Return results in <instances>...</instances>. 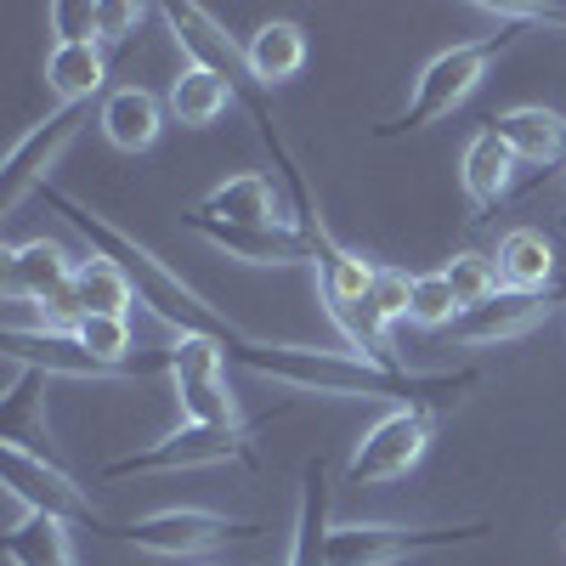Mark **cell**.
I'll return each mask as SVG.
<instances>
[{"label": "cell", "instance_id": "9", "mask_svg": "<svg viewBox=\"0 0 566 566\" xmlns=\"http://www.w3.org/2000/svg\"><path fill=\"white\" fill-rule=\"evenodd\" d=\"M0 470H7V499H18L29 510H45V515H63V522H103L91 493L57 464V453L0 442Z\"/></svg>", "mask_w": 566, "mask_h": 566}, {"label": "cell", "instance_id": "6", "mask_svg": "<svg viewBox=\"0 0 566 566\" xmlns=\"http://www.w3.org/2000/svg\"><path fill=\"white\" fill-rule=\"evenodd\" d=\"M488 522H459V527H397V522H335L328 527V566H397L431 549L482 544Z\"/></svg>", "mask_w": 566, "mask_h": 566}, {"label": "cell", "instance_id": "2", "mask_svg": "<svg viewBox=\"0 0 566 566\" xmlns=\"http://www.w3.org/2000/svg\"><path fill=\"white\" fill-rule=\"evenodd\" d=\"M40 205L45 210H57L69 227H80L91 244H97V255H108V261H119L125 266V277L136 283V295H142V306H148L170 335L181 340V335H221V340H232V335H244L239 323H232L205 290H193V283H187L170 261H159L148 244L142 239H130L125 227H114L108 216H97L91 205H80V199H69L63 187H52L45 181L40 187Z\"/></svg>", "mask_w": 566, "mask_h": 566}, {"label": "cell", "instance_id": "26", "mask_svg": "<svg viewBox=\"0 0 566 566\" xmlns=\"http://www.w3.org/2000/svg\"><path fill=\"white\" fill-rule=\"evenodd\" d=\"M232 103V85L221 80V74H210V69H193L187 63L176 80H170V97H165V114L181 125V130H205V125H216Z\"/></svg>", "mask_w": 566, "mask_h": 566}, {"label": "cell", "instance_id": "23", "mask_svg": "<svg viewBox=\"0 0 566 566\" xmlns=\"http://www.w3.org/2000/svg\"><path fill=\"white\" fill-rule=\"evenodd\" d=\"M493 261H499V283H504V290H522V295H544V290H555V277H560L555 244L544 239L538 227L504 232Z\"/></svg>", "mask_w": 566, "mask_h": 566}, {"label": "cell", "instance_id": "8", "mask_svg": "<svg viewBox=\"0 0 566 566\" xmlns=\"http://www.w3.org/2000/svg\"><path fill=\"white\" fill-rule=\"evenodd\" d=\"M261 527L255 522H239V515H221V510H199V504H170V510H154L130 527H114V538H125L130 549L142 555H165V560H199L221 544H239V538H255Z\"/></svg>", "mask_w": 566, "mask_h": 566}, {"label": "cell", "instance_id": "13", "mask_svg": "<svg viewBox=\"0 0 566 566\" xmlns=\"http://www.w3.org/2000/svg\"><path fill=\"white\" fill-rule=\"evenodd\" d=\"M159 18L170 23V34H176V45L187 52V63L193 69H210V74H221L227 85H232V97H250L255 91V74H250V57H244V45L232 40L205 7H159Z\"/></svg>", "mask_w": 566, "mask_h": 566}, {"label": "cell", "instance_id": "4", "mask_svg": "<svg viewBox=\"0 0 566 566\" xmlns=\"http://www.w3.org/2000/svg\"><path fill=\"white\" fill-rule=\"evenodd\" d=\"M210 464H261L255 453V431L250 424H176L170 437L136 448L125 459L103 464V482H125V476H176V470H210Z\"/></svg>", "mask_w": 566, "mask_h": 566}, {"label": "cell", "instance_id": "22", "mask_svg": "<svg viewBox=\"0 0 566 566\" xmlns=\"http://www.w3.org/2000/svg\"><path fill=\"white\" fill-rule=\"evenodd\" d=\"M103 136L114 142L119 154H148L159 130H165V103L154 97V91H142V85H119L103 97V114H97Z\"/></svg>", "mask_w": 566, "mask_h": 566}, {"label": "cell", "instance_id": "33", "mask_svg": "<svg viewBox=\"0 0 566 566\" xmlns=\"http://www.w3.org/2000/svg\"><path fill=\"white\" fill-rule=\"evenodd\" d=\"M142 23H148V7H130V0H97V40L103 45H125Z\"/></svg>", "mask_w": 566, "mask_h": 566}, {"label": "cell", "instance_id": "31", "mask_svg": "<svg viewBox=\"0 0 566 566\" xmlns=\"http://www.w3.org/2000/svg\"><path fill=\"white\" fill-rule=\"evenodd\" d=\"M45 23H52L57 45L97 40V7H91V0H52V7H45Z\"/></svg>", "mask_w": 566, "mask_h": 566}, {"label": "cell", "instance_id": "7", "mask_svg": "<svg viewBox=\"0 0 566 566\" xmlns=\"http://www.w3.org/2000/svg\"><path fill=\"white\" fill-rule=\"evenodd\" d=\"M165 374L181 408V424H244L239 397L227 386V340L221 335H181L165 352Z\"/></svg>", "mask_w": 566, "mask_h": 566}, {"label": "cell", "instance_id": "28", "mask_svg": "<svg viewBox=\"0 0 566 566\" xmlns=\"http://www.w3.org/2000/svg\"><path fill=\"white\" fill-rule=\"evenodd\" d=\"M442 277H448V290H453L459 312H476V306H488V301L504 290V283H499V261L482 255V250L448 255V261H442Z\"/></svg>", "mask_w": 566, "mask_h": 566}, {"label": "cell", "instance_id": "25", "mask_svg": "<svg viewBox=\"0 0 566 566\" xmlns=\"http://www.w3.org/2000/svg\"><path fill=\"white\" fill-rule=\"evenodd\" d=\"M45 85L63 97V108L91 103V97L108 85V45H103V40L57 45V40H52V57H45Z\"/></svg>", "mask_w": 566, "mask_h": 566}, {"label": "cell", "instance_id": "27", "mask_svg": "<svg viewBox=\"0 0 566 566\" xmlns=\"http://www.w3.org/2000/svg\"><path fill=\"white\" fill-rule=\"evenodd\" d=\"M69 340L103 368H119V374H142L130 368V317H80L69 323Z\"/></svg>", "mask_w": 566, "mask_h": 566}, {"label": "cell", "instance_id": "1", "mask_svg": "<svg viewBox=\"0 0 566 566\" xmlns=\"http://www.w3.org/2000/svg\"><path fill=\"white\" fill-rule=\"evenodd\" d=\"M227 357L261 374L272 386H290L306 397H340V402H431L442 408L448 397L470 391L482 380L476 368H448V374H413V368H380V363H363L352 352H323V346H283V340H255V335H232Z\"/></svg>", "mask_w": 566, "mask_h": 566}, {"label": "cell", "instance_id": "32", "mask_svg": "<svg viewBox=\"0 0 566 566\" xmlns=\"http://www.w3.org/2000/svg\"><path fill=\"white\" fill-rule=\"evenodd\" d=\"M374 312H380L386 323H402L408 317V306H413V277L408 272H397V266H380V277H374Z\"/></svg>", "mask_w": 566, "mask_h": 566}, {"label": "cell", "instance_id": "36", "mask_svg": "<svg viewBox=\"0 0 566 566\" xmlns=\"http://www.w3.org/2000/svg\"><path fill=\"white\" fill-rule=\"evenodd\" d=\"M560 227H566V210H560Z\"/></svg>", "mask_w": 566, "mask_h": 566}, {"label": "cell", "instance_id": "10", "mask_svg": "<svg viewBox=\"0 0 566 566\" xmlns=\"http://www.w3.org/2000/svg\"><path fill=\"white\" fill-rule=\"evenodd\" d=\"M85 119H91V103H80V108H57V114H45L40 125H29L23 136H18V148L7 154V170H0V216H12L29 193H40V170H52L57 159H63V148L85 130Z\"/></svg>", "mask_w": 566, "mask_h": 566}, {"label": "cell", "instance_id": "3", "mask_svg": "<svg viewBox=\"0 0 566 566\" xmlns=\"http://www.w3.org/2000/svg\"><path fill=\"white\" fill-rule=\"evenodd\" d=\"M522 40V29H499V34H482V40H459V45H448V52H437L431 63H424L419 74H413V85H408V103L374 130L380 142H397V136H413V130H424V125H437V119H448L470 91H476L482 80H488V69L510 52V45Z\"/></svg>", "mask_w": 566, "mask_h": 566}, {"label": "cell", "instance_id": "5", "mask_svg": "<svg viewBox=\"0 0 566 566\" xmlns=\"http://www.w3.org/2000/svg\"><path fill=\"white\" fill-rule=\"evenodd\" d=\"M437 408L431 402H402V408H386L368 431L352 442L346 453V488H386L397 476L424 459V448L437 442Z\"/></svg>", "mask_w": 566, "mask_h": 566}, {"label": "cell", "instance_id": "30", "mask_svg": "<svg viewBox=\"0 0 566 566\" xmlns=\"http://www.w3.org/2000/svg\"><path fill=\"white\" fill-rule=\"evenodd\" d=\"M476 12L499 29H555L566 34V7H515V0H476Z\"/></svg>", "mask_w": 566, "mask_h": 566}, {"label": "cell", "instance_id": "19", "mask_svg": "<svg viewBox=\"0 0 566 566\" xmlns=\"http://www.w3.org/2000/svg\"><path fill=\"white\" fill-rule=\"evenodd\" d=\"M459 181H464V199L476 216L499 210L510 199V187H515V154L499 142L493 125H482L476 136L464 142V154H459Z\"/></svg>", "mask_w": 566, "mask_h": 566}, {"label": "cell", "instance_id": "11", "mask_svg": "<svg viewBox=\"0 0 566 566\" xmlns=\"http://www.w3.org/2000/svg\"><path fill=\"white\" fill-rule=\"evenodd\" d=\"M74 255L57 239H29V244H7L0 250V290L12 306H40V317L52 312L69 290H74Z\"/></svg>", "mask_w": 566, "mask_h": 566}, {"label": "cell", "instance_id": "16", "mask_svg": "<svg viewBox=\"0 0 566 566\" xmlns=\"http://www.w3.org/2000/svg\"><path fill=\"white\" fill-rule=\"evenodd\" d=\"M283 199L277 187L261 170H239V176H221L210 193L193 205V221H221V227H283Z\"/></svg>", "mask_w": 566, "mask_h": 566}, {"label": "cell", "instance_id": "17", "mask_svg": "<svg viewBox=\"0 0 566 566\" xmlns=\"http://www.w3.org/2000/svg\"><path fill=\"white\" fill-rule=\"evenodd\" d=\"M499 130V142L515 154V165L527 170H549V165H566V119L555 108H538V103H522V108H504L499 119H488Z\"/></svg>", "mask_w": 566, "mask_h": 566}, {"label": "cell", "instance_id": "35", "mask_svg": "<svg viewBox=\"0 0 566 566\" xmlns=\"http://www.w3.org/2000/svg\"><path fill=\"white\" fill-rule=\"evenodd\" d=\"M205 566H221V560H205Z\"/></svg>", "mask_w": 566, "mask_h": 566}, {"label": "cell", "instance_id": "24", "mask_svg": "<svg viewBox=\"0 0 566 566\" xmlns=\"http://www.w3.org/2000/svg\"><path fill=\"white\" fill-rule=\"evenodd\" d=\"M306 52H312V45H306V29L290 23V18L261 23V29L250 34V45H244L250 74H255L261 91H272V85H283V80H295V74L306 69Z\"/></svg>", "mask_w": 566, "mask_h": 566}, {"label": "cell", "instance_id": "29", "mask_svg": "<svg viewBox=\"0 0 566 566\" xmlns=\"http://www.w3.org/2000/svg\"><path fill=\"white\" fill-rule=\"evenodd\" d=\"M464 312H459V301H453V290H448V277H442V266L437 272H413V306H408V323H419V328H453Z\"/></svg>", "mask_w": 566, "mask_h": 566}, {"label": "cell", "instance_id": "20", "mask_svg": "<svg viewBox=\"0 0 566 566\" xmlns=\"http://www.w3.org/2000/svg\"><path fill=\"white\" fill-rule=\"evenodd\" d=\"M45 397H52V374L12 368L7 397H0V442H23V448L52 453V419H45Z\"/></svg>", "mask_w": 566, "mask_h": 566}, {"label": "cell", "instance_id": "37", "mask_svg": "<svg viewBox=\"0 0 566 566\" xmlns=\"http://www.w3.org/2000/svg\"><path fill=\"white\" fill-rule=\"evenodd\" d=\"M560 170H566V165H560Z\"/></svg>", "mask_w": 566, "mask_h": 566}, {"label": "cell", "instance_id": "14", "mask_svg": "<svg viewBox=\"0 0 566 566\" xmlns=\"http://www.w3.org/2000/svg\"><path fill=\"white\" fill-rule=\"evenodd\" d=\"M130 306H142V295H136V283L125 277V266L91 250V255L74 266V290H69L52 312H45L40 323H45V328H69V323H80V317H130Z\"/></svg>", "mask_w": 566, "mask_h": 566}, {"label": "cell", "instance_id": "18", "mask_svg": "<svg viewBox=\"0 0 566 566\" xmlns=\"http://www.w3.org/2000/svg\"><path fill=\"white\" fill-rule=\"evenodd\" d=\"M12 515H7V560L12 566H80L74 555V533L63 515H45V510H29L18 499H7Z\"/></svg>", "mask_w": 566, "mask_h": 566}, {"label": "cell", "instance_id": "12", "mask_svg": "<svg viewBox=\"0 0 566 566\" xmlns=\"http://www.w3.org/2000/svg\"><path fill=\"white\" fill-rule=\"evenodd\" d=\"M555 306H566V283H555V290H544V295H522V290H499L488 306H476V312H464L453 328H448V340L459 346V352H482V346H510V340H522V335H533V328L555 312Z\"/></svg>", "mask_w": 566, "mask_h": 566}, {"label": "cell", "instance_id": "15", "mask_svg": "<svg viewBox=\"0 0 566 566\" xmlns=\"http://www.w3.org/2000/svg\"><path fill=\"white\" fill-rule=\"evenodd\" d=\"M187 227H193L210 250H221L227 261H244V266H301V261H312V239L295 221H283V227H221V221L187 216Z\"/></svg>", "mask_w": 566, "mask_h": 566}, {"label": "cell", "instance_id": "21", "mask_svg": "<svg viewBox=\"0 0 566 566\" xmlns=\"http://www.w3.org/2000/svg\"><path fill=\"white\" fill-rule=\"evenodd\" d=\"M328 464L306 459L301 464V499H295V533H290V560L283 566H328Z\"/></svg>", "mask_w": 566, "mask_h": 566}, {"label": "cell", "instance_id": "34", "mask_svg": "<svg viewBox=\"0 0 566 566\" xmlns=\"http://www.w3.org/2000/svg\"><path fill=\"white\" fill-rule=\"evenodd\" d=\"M560 544H566V522H560Z\"/></svg>", "mask_w": 566, "mask_h": 566}]
</instances>
